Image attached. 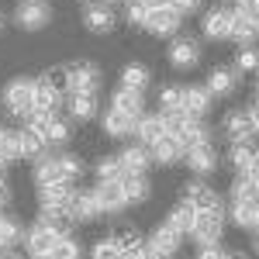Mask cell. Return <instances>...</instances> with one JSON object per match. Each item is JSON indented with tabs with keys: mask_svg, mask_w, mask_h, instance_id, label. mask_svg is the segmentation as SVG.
<instances>
[{
	"mask_svg": "<svg viewBox=\"0 0 259 259\" xmlns=\"http://www.w3.org/2000/svg\"><path fill=\"white\" fill-rule=\"evenodd\" d=\"M0 100H4V107H7L14 118L24 121L28 111L35 107V80H31V76H14V80L4 87Z\"/></svg>",
	"mask_w": 259,
	"mask_h": 259,
	"instance_id": "1",
	"label": "cell"
},
{
	"mask_svg": "<svg viewBox=\"0 0 259 259\" xmlns=\"http://www.w3.org/2000/svg\"><path fill=\"white\" fill-rule=\"evenodd\" d=\"M73 183H49V187H38V204H41V218L49 221H66V207H69V200H73Z\"/></svg>",
	"mask_w": 259,
	"mask_h": 259,
	"instance_id": "2",
	"label": "cell"
},
{
	"mask_svg": "<svg viewBox=\"0 0 259 259\" xmlns=\"http://www.w3.org/2000/svg\"><path fill=\"white\" fill-rule=\"evenodd\" d=\"M62 235H66V225H62V221L38 218L24 232V249H28V256H35V252H52V245H56Z\"/></svg>",
	"mask_w": 259,
	"mask_h": 259,
	"instance_id": "3",
	"label": "cell"
},
{
	"mask_svg": "<svg viewBox=\"0 0 259 259\" xmlns=\"http://www.w3.org/2000/svg\"><path fill=\"white\" fill-rule=\"evenodd\" d=\"M190 239L197 245H221V239H225V207H218V211H197Z\"/></svg>",
	"mask_w": 259,
	"mask_h": 259,
	"instance_id": "4",
	"label": "cell"
},
{
	"mask_svg": "<svg viewBox=\"0 0 259 259\" xmlns=\"http://www.w3.org/2000/svg\"><path fill=\"white\" fill-rule=\"evenodd\" d=\"M52 21V4L49 0H18L14 7V24L24 31H41Z\"/></svg>",
	"mask_w": 259,
	"mask_h": 259,
	"instance_id": "5",
	"label": "cell"
},
{
	"mask_svg": "<svg viewBox=\"0 0 259 259\" xmlns=\"http://www.w3.org/2000/svg\"><path fill=\"white\" fill-rule=\"evenodd\" d=\"M62 87L66 94H97L100 90V69L90 62H76L62 73Z\"/></svg>",
	"mask_w": 259,
	"mask_h": 259,
	"instance_id": "6",
	"label": "cell"
},
{
	"mask_svg": "<svg viewBox=\"0 0 259 259\" xmlns=\"http://www.w3.org/2000/svg\"><path fill=\"white\" fill-rule=\"evenodd\" d=\"M180 24H183V14L173 11L169 4L166 7H156V11H149V18H145V31L149 35H156V38H177L180 35Z\"/></svg>",
	"mask_w": 259,
	"mask_h": 259,
	"instance_id": "7",
	"label": "cell"
},
{
	"mask_svg": "<svg viewBox=\"0 0 259 259\" xmlns=\"http://www.w3.org/2000/svg\"><path fill=\"white\" fill-rule=\"evenodd\" d=\"M62 104H66V87H62V76L49 73V76L35 80V107H45V111H52V114H56Z\"/></svg>",
	"mask_w": 259,
	"mask_h": 259,
	"instance_id": "8",
	"label": "cell"
},
{
	"mask_svg": "<svg viewBox=\"0 0 259 259\" xmlns=\"http://www.w3.org/2000/svg\"><path fill=\"white\" fill-rule=\"evenodd\" d=\"M100 214H104V211H100L94 190H73V200H69V207H66V221L87 225V221H97Z\"/></svg>",
	"mask_w": 259,
	"mask_h": 259,
	"instance_id": "9",
	"label": "cell"
},
{
	"mask_svg": "<svg viewBox=\"0 0 259 259\" xmlns=\"http://www.w3.org/2000/svg\"><path fill=\"white\" fill-rule=\"evenodd\" d=\"M94 194H97V204H100L104 214H121V211L128 207V197H124L121 180H97Z\"/></svg>",
	"mask_w": 259,
	"mask_h": 259,
	"instance_id": "10",
	"label": "cell"
},
{
	"mask_svg": "<svg viewBox=\"0 0 259 259\" xmlns=\"http://www.w3.org/2000/svg\"><path fill=\"white\" fill-rule=\"evenodd\" d=\"M83 24L90 28V31H114V24H118V14H114V7L107 4V0H90L87 4V11H83Z\"/></svg>",
	"mask_w": 259,
	"mask_h": 259,
	"instance_id": "11",
	"label": "cell"
},
{
	"mask_svg": "<svg viewBox=\"0 0 259 259\" xmlns=\"http://www.w3.org/2000/svg\"><path fill=\"white\" fill-rule=\"evenodd\" d=\"M200 31H204V38L207 41H225L228 35H232V11L228 7H211L207 14H204V21H200Z\"/></svg>",
	"mask_w": 259,
	"mask_h": 259,
	"instance_id": "12",
	"label": "cell"
},
{
	"mask_svg": "<svg viewBox=\"0 0 259 259\" xmlns=\"http://www.w3.org/2000/svg\"><path fill=\"white\" fill-rule=\"evenodd\" d=\"M183 159H187V166H190L194 177H207V173L218 169V149H214L211 142H200V145H194V149L183 152Z\"/></svg>",
	"mask_w": 259,
	"mask_h": 259,
	"instance_id": "13",
	"label": "cell"
},
{
	"mask_svg": "<svg viewBox=\"0 0 259 259\" xmlns=\"http://www.w3.org/2000/svg\"><path fill=\"white\" fill-rule=\"evenodd\" d=\"M132 135L142 142V145H152L156 139L166 135V121H162V111H142L139 118H135V128H132Z\"/></svg>",
	"mask_w": 259,
	"mask_h": 259,
	"instance_id": "14",
	"label": "cell"
},
{
	"mask_svg": "<svg viewBox=\"0 0 259 259\" xmlns=\"http://www.w3.org/2000/svg\"><path fill=\"white\" fill-rule=\"evenodd\" d=\"M200 62V45L194 38H173L169 45V66L173 69H194Z\"/></svg>",
	"mask_w": 259,
	"mask_h": 259,
	"instance_id": "15",
	"label": "cell"
},
{
	"mask_svg": "<svg viewBox=\"0 0 259 259\" xmlns=\"http://www.w3.org/2000/svg\"><path fill=\"white\" fill-rule=\"evenodd\" d=\"M121 169L124 173H145L149 166H152V152H149V145H142V142H132V145H124L121 149Z\"/></svg>",
	"mask_w": 259,
	"mask_h": 259,
	"instance_id": "16",
	"label": "cell"
},
{
	"mask_svg": "<svg viewBox=\"0 0 259 259\" xmlns=\"http://www.w3.org/2000/svg\"><path fill=\"white\" fill-rule=\"evenodd\" d=\"M187 204H194L197 211H218L221 207V197H218V190H211L207 183H200V180H194V183H187Z\"/></svg>",
	"mask_w": 259,
	"mask_h": 259,
	"instance_id": "17",
	"label": "cell"
},
{
	"mask_svg": "<svg viewBox=\"0 0 259 259\" xmlns=\"http://www.w3.org/2000/svg\"><path fill=\"white\" fill-rule=\"evenodd\" d=\"M221 132L232 142H249L256 132H252V121H249V111H228L225 121H221Z\"/></svg>",
	"mask_w": 259,
	"mask_h": 259,
	"instance_id": "18",
	"label": "cell"
},
{
	"mask_svg": "<svg viewBox=\"0 0 259 259\" xmlns=\"http://www.w3.org/2000/svg\"><path fill=\"white\" fill-rule=\"evenodd\" d=\"M107 107H114L121 114H132V118H139L142 111H145V100H142V90H132V87H118L114 94H111V104Z\"/></svg>",
	"mask_w": 259,
	"mask_h": 259,
	"instance_id": "19",
	"label": "cell"
},
{
	"mask_svg": "<svg viewBox=\"0 0 259 259\" xmlns=\"http://www.w3.org/2000/svg\"><path fill=\"white\" fill-rule=\"evenodd\" d=\"M73 121H94L97 118V94H66V104Z\"/></svg>",
	"mask_w": 259,
	"mask_h": 259,
	"instance_id": "20",
	"label": "cell"
},
{
	"mask_svg": "<svg viewBox=\"0 0 259 259\" xmlns=\"http://www.w3.org/2000/svg\"><path fill=\"white\" fill-rule=\"evenodd\" d=\"M232 41H239V45H252L259 38V18L252 14H242V11H232Z\"/></svg>",
	"mask_w": 259,
	"mask_h": 259,
	"instance_id": "21",
	"label": "cell"
},
{
	"mask_svg": "<svg viewBox=\"0 0 259 259\" xmlns=\"http://www.w3.org/2000/svg\"><path fill=\"white\" fill-rule=\"evenodd\" d=\"M228 218L235 221L242 232H259V200H232Z\"/></svg>",
	"mask_w": 259,
	"mask_h": 259,
	"instance_id": "22",
	"label": "cell"
},
{
	"mask_svg": "<svg viewBox=\"0 0 259 259\" xmlns=\"http://www.w3.org/2000/svg\"><path fill=\"white\" fill-rule=\"evenodd\" d=\"M173 139H177L180 145H183V152H187V149H194V145H200V142H211V132H207V124H204L200 118H194V114H190Z\"/></svg>",
	"mask_w": 259,
	"mask_h": 259,
	"instance_id": "23",
	"label": "cell"
},
{
	"mask_svg": "<svg viewBox=\"0 0 259 259\" xmlns=\"http://www.w3.org/2000/svg\"><path fill=\"white\" fill-rule=\"evenodd\" d=\"M149 152H152V162H159V166H173V162L183 159V145H180L173 135H162L149 145Z\"/></svg>",
	"mask_w": 259,
	"mask_h": 259,
	"instance_id": "24",
	"label": "cell"
},
{
	"mask_svg": "<svg viewBox=\"0 0 259 259\" xmlns=\"http://www.w3.org/2000/svg\"><path fill=\"white\" fill-rule=\"evenodd\" d=\"M183 111L194 114V118H204L211 111V90L207 87H183Z\"/></svg>",
	"mask_w": 259,
	"mask_h": 259,
	"instance_id": "25",
	"label": "cell"
},
{
	"mask_svg": "<svg viewBox=\"0 0 259 259\" xmlns=\"http://www.w3.org/2000/svg\"><path fill=\"white\" fill-rule=\"evenodd\" d=\"M235 83H239V73L228 69V66H214V69L207 73V90H211V97H228V94L235 90Z\"/></svg>",
	"mask_w": 259,
	"mask_h": 259,
	"instance_id": "26",
	"label": "cell"
},
{
	"mask_svg": "<svg viewBox=\"0 0 259 259\" xmlns=\"http://www.w3.org/2000/svg\"><path fill=\"white\" fill-rule=\"evenodd\" d=\"M100 124H104V135H111V139H128L132 128H135V118H132V114H121L114 107H107L104 118H100Z\"/></svg>",
	"mask_w": 259,
	"mask_h": 259,
	"instance_id": "27",
	"label": "cell"
},
{
	"mask_svg": "<svg viewBox=\"0 0 259 259\" xmlns=\"http://www.w3.org/2000/svg\"><path fill=\"white\" fill-rule=\"evenodd\" d=\"M194 221H197V207L183 200V204H177V207L169 211L166 225H169V228H177V232L183 235V239H190V232H194Z\"/></svg>",
	"mask_w": 259,
	"mask_h": 259,
	"instance_id": "28",
	"label": "cell"
},
{
	"mask_svg": "<svg viewBox=\"0 0 259 259\" xmlns=\"http://www.w3.org/2000/svg\"><path fill=\"white\" fill-rule=\"evenodd\" d=\"M62 180V169H59V156H45L41 152L35 159V183L38 187H49V183H59Z\"/></svg>",
	"mask_w": 259,
	"mask_h": 259,
	"instance_id": "29",
	"label": "cell"
},
{
	"mask_svg": "<svg viewBox=\"0 0 259 259\" xmlns=\"http://www.w3.org/2000/svg\"><path fill=\"white\" fill-rule=\"evenodd\" d=\"M121 187H124V197H128V204H145L149 200V180H145V173H124V180H121Z\"/></svg>",
	"mask_w": 259,
	"mask_h": 259,
	"instance_id": "30",
	"label": "cell"
},
{
	"mask_svg": "<svg viewBox=\"0 0 259 259\" xmlns=\"http://www.w3.org/2000/svg\"><path fill=\"white\" fill-rule=\"evenodd\" d=\"M259 159V149L252 145V139L249 142H232V152H228V162L235 166V173H245L252 162Z\"/></svg>",
	"mask_w": 259,
	"mask_h": 259,
	"instance_id": "31",
	"label": "cell"
},
{
	"mask_svg": "<svg viewBox=\"0 0 259 259\" xmlns=\"http://www.w3.org/2000/svg\"><path fill=\"white\" fill-rule=\"evenodd\" d=\"M152 245H159L162 252H169V256H177L180 252V245H183V235H180L177 228H169V225H166V221H162L159 228H156V232H152Z\"/></svg>",
	"mask_w": 259,
	"mask_h": 259,
	"instance_id": "32",
	"label": "cell"
},
{
	"mask_svg": "<svg viewBox=\"0 0 259 259\" xmlns=\"http://www.w3.org/2000/svg\"><path fill=\"white\" fill-rule=\"evenodd\" d=\"M18 242H24V228L18 225V218L0 214V245H4V249H14Z\"/></svg>",
	"mask_w": 259,
	"mask_h": 259,
	"instance_id": "33",
	"label": "cell"
},
{
	"mask_svg": "<svg viewBox=\"0 0 259 259\" xmlns=\"http://www.w3.org/2000/svg\"><path fill=\"white\" fill-rule=\"evenodd\" d=\"M228 194H232V200H259V183L249 173H239Z\"/></svg>",
	"mask_w": 259,
	"mask_h": 259,
	"instance_id": "34",
	"label": "cell"
},
{
	"mask_svg": "<svg viewBox=\"0 0 259 259\" xmlns=\"http://www.w3.org/2000/svg\"><path fill=\"white\" fill-rule=\"evenodd\" d=\"M121 87H132V90H145L149 87V69L139 66V62H128L121 69Z\"/></svg>",
	"mask_w": 259,
	"mask_h": 259,
	"instance_id": "35",
	"label": "cell"
},
{
	"mask_svg": "<svg viewBox=\"0 0 259 259\" xmlns=\"http://www.w3.org/2000/svg\"><path fill=\"white\" fill-rule=\"evenodd\" d=\"M124 256V245L118 242V235H111V239H100L94 249H90V259H121Z\"/></svg>",
	"mask_w": 259,
	"mask_h": 259,
	"instance_id": "36",
	"label": "cell"
},
{
	"mask_svg": "<svg viewBox=\"0 0 259 259\" xmlns=\"http://www.w3.org/2000/svg\"><path fill=\"white\" fill-rule=\"evenodd\" d=\"M66 142H69V121L56 114L45 128V145H66Z\"/></svg>",
	"mask_w": 259,
	"mask_h": 259,
	"instance_id": "37",
	"label": "cell"
},
{
	"mask_svg": "<svg viewBox=\"0 0 259 259\" xmlns=\"http://www.w3.org/2000/svg\"><path fill=\"white\" fill-rule=\"evenodd\" d=\"M41 152H45V139L24 128L21 132V159H38Z\"/></svg>",
	"mask_w": 259,
	"mask_h": 259,
	"instance_id": "38",
	"label": "cell"
},
{
	"mask_svg": "<svg viewBox=\"0 0 259 259\" xmlns=\"http://www.w3.org/2000/svg\"><path fill=\"white\" fill-rule=\"evenodd\" d=\"M59 169H62V180H66V183H76V180L83 177V169H87V166H83L80 156L62 152V156H59Z\"/></svg>",
	"mask_w": 259,
	"mask_h": 259,
	"instance_id": "39",
	"label": "cell"
},
{
	"mask_svg": "<svg viewBox=\"0 0 259 259\" xmlns=\"http://www.w3.org/2000/svg\"><path fill=\"white\" fill-rule=\"evenodd\" d=\"M52 259H83V249H80V242L73 239L69 232L62 235L56 245H52Z\"/></svg>",
	"mask_w": 259,
	"mask_h": 259,
	"instance_id": "40",
	"label": "cell"
},
{
	"mask_svg": "<svg viewBox=\"0 0 259 259\" xmlns=\"http://www.w3.org/2000/svg\"><path fill=\"white\" fill-rule=\"evenodd\" d=\"M259 69V49L242 45V52L235 56V73H256Z\"/></svg>",
	"mask_w": 259,
	"mask_h": 259,
	"instance_id": "41",
	"label": "cell"
},
{
	"mask_svg": "<svg viewBox=\"0 0 259 259\" xmlns=\"http://www.w3.org/2000/svg\"><path fill=\"white\" fill-rule=\"evenodd\" d=\"M159 107L162 111H183V87H162L159 90Z\"/></svg>",
	"mask_w": 259,
	"mask_h": 259,
	"instance_id": "42",
	"label": "cell"
},
{
	"mask_svg": "<svg viewBox=\"0 0 259 259\" xmlns=\"http://www.w3.org/2000/svg\"><path fill=\"white\" fill-rule=\"evenodd\" d=\"M97 180H124V169H121L118 156H107V159L97 162Z\"/></svg>",
	"mask_w": 259,
	"mask_h": 259,
	"instance_id": "43",
	"label": "cell"
},
{
	"mask_svg": "<svg viewBox=\"0 0 259 259\" xmlns=\"http://www.w3.org/2000/svg\"><path fill=\"white\" fill-rule=\"evenodd\" d=\"M0 152L7 156V162L21 159V132H4V142H0Z\"/></svg>",
	"mask_w": 259,
	"mask_h": 259,
	"instance_id": "44",
	"label": "cell"
},
{
	"mask_svg": "<svg viewBox=\"0 0 259 259\" xmlns=\"http://www.w3.org/2000/svg\"><path fill=\"white\" fill-rule=\"evenodd\" d=\"M124 18H128V24H145V18H149V7L142 4V0H124Z\"/></svg>",
	"mask_w": 259,
	"mask_h": 259,
	"instance_id": "45",
	"label": "cell"
},
{
	"mask_svg": "<svg viewBox=\"0 0 259 259\" xmlns=\"http://www.w3.org/2000/svg\"><path fill=\"white\" fill-rule=\"evenodd\" d=\"M200 4H204V0H169V7H173V11H180L183 18H187V14H197Z\"/></svg>",
	"mask_w": 259,
	"mask_h": 259,
	"instance_id": "46",
	"label": "cell"
},
{
	"mask_svg": "<svg viewBox=\"0 0 259 259\" xmlns=\"http://www.w3.org/2000/svg\"><path fill=\"white\" fill-rule=\"evenodd\" d=\"M142 259H173V256L162 252L159 245H152V242H142Z\"/></svg>",
	"mask_w": 259,
	"mask_h": 259,
	"instance_id": "47",
	"label": "cell"
},
{
	"mask_svg": "<svg viewBox=\"0 0 259 259\" xmlns=\"http://www.w3.org/2000/svg\"><path fill=\"white\" fill-rule=\"evenodd\" d=\"M225 252H221V245H200V256L197 259H221Z\"/></svg>",
	"mask_w": 259,
	"mask_h": 259,
	"instance_id": "48",
	"label": "cell"
},
{
	"mask_svg": "<svg viewBox=\"0 0 259 259\" xmlns=\"http://www.w3.org/2000/svg\"><path fill=\"white\" fill-rule=\"evenodd\" d=\"M245 111H249V121H252V132L259 135V100L252 104V107H245Z\"/></svg>",
	"mask_w": 259,
	"mask_h": 259,
	"instance_id": "49",
	"label": "cell"
},
{
	"mask_svg": "<svg viewBox=\"0 0 259 259\" xmlns=\"http://www.w3.org/2000/svg\"><path fill=\"white\" fill-rule=\"evenodd\" d=\"M121 259H142V242H139V245H128Z\"/></svg>",
	"mask_w": 259,
	"mask_h": 259,
	"instance_id": "50",
	"label": "cell"
},
{
	"mask_svg": "<svg viewBox=\"0 0 259 259\" xmlns=\"http://www.w3.org/2000/svg\"><path fill=\"white\" fill-rule=\"evenodd\" d=\"M7 200H11V187H7V183H4V180H0V207H4V204H7Z\"/></svg>",
	"mask_w": 259,
	"mask_h": 259,
	"instance_id": "51",
	"label": "cell"
},
{
	"mask_svg": "<svg viewBox=\"0 0 259 259\" xmlns=\"http://www.w3.org/2000/svg\"><path fill=\"white\" fill-rule=\"evenodd\" d=\"M142 4H145V7H149V11H156V7H166V4H169V0H142Z\"/></svg>",
	"mask_w": 259,
	"mask_h": 259,
	"instance_id": "52",
	"label": "cell"
},
{
	"mask_svg": "<svg viewBox=\"0 0 259 259\" xmlns=\"http://www.w3.org/2000/svg\"><path fill=\"white\" fill-rule=\"evenodd\" d=\"M245 173H249V177H252V180H256V183H259V159L252 162V166H249V169H245Z\"/></svg>",
	"mask_w": 259,
	"mask_h": 259,
	"instance_id": "53",
	"label": "cell"
},
{
	"mask_svg": "<svg viewBox=\"0 0 259 259\" xmlns=\"http://www.w3.org/2000/svg\"><path fill=\"white\" fill-rule=\"evenodd\" d=\"M28 259H52V252H35V256H28Z\"/></svg>",
	"mask_w": 259,
	"mask_h": 259,
	"instance_id": "54",
	"label": "cell"
},
{
	"mask_svg": "<svg viewBox=\"0 0 259 259\" xmlns=\"http://www.w3.org/2000/svg\"><path fill=\"white\" fill-rule=\"evenodd\" d=\"M0 259H24V256H18V252H4Z\"/></svg>",
	"mask_w": 259,
	"mask_h": 259,
	"instance_id": "55",
	"label": "cell"
},
{
	"mask_svg": "<svg viewBox=\"0 0 259 259\" xmlns=\"http://www.w3.org/2000/svg\"><path fill=\"white\" fill-rule=\"evenodd\" d=\"M221 259H239V256H232V252H225V256H221Z\"/></svg>",
	"mask_w": 259,
	"mask_h": 259,
	"instance_id": "56",
	"label": "cell"
},
{
	"mask_svg": "<svg viewBox=\"0 0 259 259\" xmlns=\"http://www.w3.org/2000/svg\"><path fill=\"white\" fill-rule=\"evenodd\" d=\"M256 252H259V235H256Z\"/></svg>",
	"mask_w": 259,
	"mask_h": 259,
	"instance_id": "57",
	"label": "cell"
},
{
	"mask_svg": "<svg viewBox=\"0 0 259 259\" xmlns=\"http://www.w3.org/2000/svg\"><path fill=\"white\" fill-rule=\"evenodd\" d=\"M256 100H259V83H256Z\"/></svg>",
	"mask_w": 259,
	"mask_h": 259,
	"instance_id": "58",
	"label": "cell"
},
{
	"mask_svg": "<svg viewBox=\"0 0 259 259\" xmlns=\"http://www.w3.org/2000/svg\"><path fill=\"white\" fill-rule=\"evenodd\" d=\"M4 252H7V249H4V245H0V256H4Z\"/></svg>",
	"mask_w": 259,
	"mask_h": 259,
	"instance_id": "59",
	"label": "cell"
},
{
	"mask_svg": "<svg viewBox=\"0 0 259 259\" xmlns=\"http://www.w3.org/2000/svg\"><path fill=\"white\" fill-rule=\"evenodd\" d=\"M0 142H4V128H0Z\"/></svg>",
	"mask_w": 259,
	"mask_h": 259,
	"instance_id": "60",
	"label": "cell"
},
{
	"mask_svg": "<svg viewBox=\"0 0 259 259\" xmlns=\"http://www.w3.org/2000/svg\"><path fill=\"white\" fill-rule=\"evenodd\" d=\"M114 4H121V0H111V7H114Z\"/></svg>",
	"mask_w": 259,
	"mask_h": 259,
	"instance_id": "61",
	"label": "cell"
},
{
	"mask_svg": "<svg viewBox=\"0 0 259 259\" xmlns=\"http://www.w3.org/2000/svg\"><path fill=\"white\" fill-rule=\"evenodd\" d=\"M0 28H4V18H0Z\"/></svg>",
	"mask_w": 259,
	"mask_h": 259,
	"instance_id": "62",
	"label": "cell"
}]
</instances>
